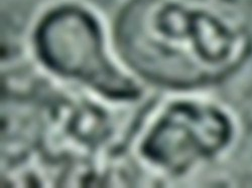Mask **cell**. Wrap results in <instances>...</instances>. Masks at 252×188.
<instances>
[{
  "instance_id": "obj_1",
  "label": "cell",
  "mask_w": 252,
  "mask_h": 188,
  "mask_svg": "<svg viewBox=\"0 0 252 188\" xmlns=\"http://www.w3.org/2000/svg\"><path fill=\"white\" fill-rule=\"evenodd\" d=\"M149 37L164 53L187 57L197 68L217 69L237 55L240 37L234 27L202 6L165 1L151 11Z\"/></svg>"
},
{
  "instance_id": "obj_2",
  "label": "cell",
  "mask_w": 252,
  "mask_h": 188,
  "mask_svg": "<svg viewBox=\"0 0 252 188\" xmlns=\"http://www.w3.org/2000/svg\"><path fill=\"white\" fill-rule=\"evenodd\" d=\"M99 32L89 14L62 9L51 14L39 28L40 54L61 74L81 78L109 95H130L129 83L105 58Z\"/></svg>"
},
{
  "instance_id": "obj_3",
  "label": "cell",
  "mask_w": 252,
  "mask_h": 188,
  "mask_svg": "<svg viewBox=\"0 0 252 188\" xmlns=\"http://www.w3.org/2000/svg\"><path fill=\"white\" fill-rule=\"evenodd\" d=\"M229 135V124L222 114L185 104L162 117L146 140L144 152L167 168L182 169L220 150Z\"/></svg>"
}]
</instances>
